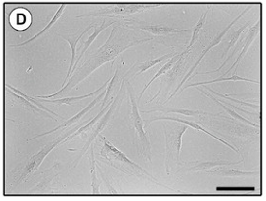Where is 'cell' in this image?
I'll use <instances>...</instances> for the list:
<instances>
[{"mask_svg": "<svg viewBox=\"0 0 266 201\" xmlns=\"http://www.w3.org/2000/svg\"><path fill=\"white\" fill-rule=\"evenodd\" d=\"M114 23H116V21H112V22H106V20H104L100 25H96V24H94L93 26H94V28H95V30L93 31V33H92V35L89 37V39L82 45V46H81V48H82V51H81V54H80V56L78 57V58H76V62H75V65H74V69L72 70V72H71V75L73 74V72L75 71V69H76V67H77V65H78V63L81 61V59L84 57V55H85V53L87 52V50L89 49V46H91V44L95 41V39L99 36V34L101 33V32H103L105 29H106L107 27H109V26H111V25H113ZM71 77V76H70Z\"/></svg>", "mask_w": 266, "mask_h": 201, "instance_id": "cell-14", "label": "cell"}, {"mask_svg": "<svg viewBox=\"0 0 266 201\" xmlns=\"http://www.w3.org/2000/svg\"><path fill=\"white\" fill-rule=\"evenodd\" d=\"M65 7H66V5L65 4H62L60 7H59V9H58V11L56 12V14L54 15V16L53 17V19L48 23V25L42 30V31H40L38 34H36L34 37H32L31 39H29V40H27L26 42H24V43H21V44H19V45H17V46H25V45H27L28 43H30V42H32V41H34V40H36L38 37H40V36H42L43 34H45V33H47V32H49V30L57 22V20L61 17V15H62V14H63V12H64V10H65Z\"/></svg>", "mask_w": 266, "mask_h": 201, "instance_id": "cell-23", "label": "cell"}, {"mask_svg": "<svg viewBox=\"0 0 266 201\" xmlns=\"http://www.w3.org/2000/svg\"><path fill=\"white\" fill-rule=\"evenodd\" d=\"M151 41H154V39L147 37L141 39L140 37L135 35L133 30L125 27L124 25L114 26L109 38L104 44V46H102L87 61H85L84 65L79 69H75V71L71 75L72 78L68 81L67 84L63 86L61 90L50 95L37 96V98L49 99L57 96L61 93H69L71 90L76 88L81 82H83L86 78H88L98 67L103 66L104 64L109 61H114V59L120 53L126 51L130 47Z\"/></svg>", "mask_w": 266, "mask_h": 201, "instance_id": "cell-1", "label": "cell"}, {"mask_svg": "<svg viewBox=\"0 0 266 201\" xmlns=\"http://www.w3.org/2000/svg\"><path fill=\"white\" fill-rule=\"evenodd\" d=\"M161 4H150V3H132V4H113L106 8L98 10L94 13L87 15V16H101V15H129L136 13H141L153 8H158Z\"/></svg>", "mask_w": 266, "mask_h": 201, "instance_id": "cell-6", "label": "cell"}, {"mask_svg": "<svg viewBox=\"0 0 266 201\" xmlns=\"http://www.w3.org/2000/svg\"><path fill=\"white\" fill-rule=\"evenodd\" d=\"M124 78L125 85H126V92L129 95V99L131 101V112L129 116V128L131 132H133L134 139L133 144L137 149L139 156L143 157L144 159L148 160L149 162L152 161V150H151V141L149 136L145 131V124L144 121L142 118L139 108L138 102L135 98L134 89L129 82L128 72Z\"/></svg>", "mask_w": 266, "mask_h": 201, "instance_id": "cell-2", "label": "cell"}, {"mask_svg": "<svg viewBox=\"0 0 266 201\" xmlns=\"http://www.w3.org/2000/svg\"><path fill=\"white\" fill-rule=\"evenodd\" d=\"M197 90H198V92H200L202 94H204V95H206L207 97H209L211 100H213L216 104H218L219 106H221L231 118H233V119H235V120H238L239 122H241V123H243V124H248V125H252V126H255L256 127V124H253V123H251L250 121H248V120H246V119H244L243 117H241L239 114H237L235 111H233V109L232 108H230V107H228V105H226L225 103H223L221 100H219V99H217L211 93H207V92H205V91H203V90H201L200 88H197Z\"/></svg>", "mask_w": 266, "mask_h": 201, "instance_id": "cell-17", "label": "cell"}, {"mask_svg": "<svg viewBox=\"0 0 266 201\" xmlns=\"http://www.w3.org/2000/svg\"><path fill=\"white\" fill-rule=\"evenodd\" d=\"M206 89L208 90V92L209 93H211L212 94H215V95H218V96H220V97H223V98H225V99H228V100H231V101H233V102H236V103H238V104H240V105H244V106H248V107H252V108H256V105L255 104H251V103H249V102H245V101H242V100H238V99H235V98H232V97H231V96H229V95H225V94H222V93H218V92H216V91H214V90H211V89H209L208 87H206Z\"/></svg>", "mask_w": 266, "mask_h": 201, "instance_id": "cell-29", "label": "cell"}, {"mask_svg": "<svg viewBox=\"0 0 266 201\" xmlns=\"http://www.w3.org/2000/svg\"><path fill=\"white\" fill-rule=\"evenodd\" d=\"M78 128H79V127H76L75 129L71 130L70 132H67V133H65V134L60 136V137L56 138L55 139H53V141H51V142H49L48 144H46V145H45V146H44L36 155H34V156L31 158V160L28 162V164L26 165V167H25L24 170H23L22 175L20 176L21 179L27 177L28 174H30L31 172H33L34 170H36L38 169V167L42 164V162L44 161V159L47 157V155H48L54 147H56L59 143L63 142L64 139H65L68 136H70V135L73 134L75 131H77Z\"/></svg>", "mask_w": 266, "mask_h": 201, "instance_id": "cell-7", "label": "cell"}, {"mask_svg": "<svg viewBox=\"0 0 266 201\" xmlns=\"http://www.w3.org/2000/svg\"><path fill=\"white\" fill-rule=\"evenodd\" d=\"M249 10H250V8H246V9H245V10H244V11H243V12H242V13H241V14H240V15H238V16H237V17H236V18H235L232 22H231V23H230V24H229V25H228V26H227L224 30H222V31H221V32H220L217 36H215V37L212 39V41L210 42V44H209V45L206 46V48H205V49L201 52V54L199 55V57H198V59L196 60V62L194 64V66H193L192 68L188 71V73L185 75V77L182 79V81H181V82H180V84L178 85V87L177 88V90L175 91V93H173L171 94V96L169 97V100H171V98H172V97H174L175 95H177V94L179 89H180V88L184 85V83L186 82V80H188V79L190 78V76H191V74L194 72V70H195V68L200 65V63H201L202 59L205 57V55H206V54H207V53H208V52H209V51H210V50H211L214 46H216L217 45H219V44L222 42V40H223L224 36L227 34V32H228V31H229V30H230V29H231V28L234 25V23H235L238 19H240V18L242 17V15H243L246 12H248ZM169 100H168V101H169ZM168 101H167V102H168Z\"/></svg>", "mask_w": 266, "mask_h": 201, "instance_id": "cell-8", "label": "cell"}, {"mask_svg": "<svg viewBox=\"0 0 266 201\" xmlns=\"http://www.w3.org/2000/svg\"><path fill=\"white\" fill-rule=\"evenodd\" d=\"M90 170H91V186H92V191L93 194H99L100 191V185H99V180L97 178V173H96V162L94 158V152H93V144L90 146Z\"/></svg>", "mask_w": 266, "mask_h": 201, "instance_id": "cell-26", "label": "cell"}, {"mask_svg": "<svg viewBox=\"0 0 266 201\" xmlns=\"http://www.w3.org/2000/svg\"><path fill=\"white\" fill-rule=\"evenodd\" d=\"M183 55V52L182 53H177L174 57H172V58H170L169 60H168V62L166 63V65L164 66L163 67H161L159 70H158V72L152 77V79L144 86V88H143V90L142 91V93H140V95H139V100L142 97V95L144 94V93H145V91L147 90V88H149V86L152 84V82L154 81V80H156L157 78H159V77H161L162 75H164V74H166L172 67H173V66L176 64V62L177 61L178 59L180 58V56H182Z\"/></svg>", "mask_w": 266, "mask_h": 201, "instance_id": "cell-21", "label": "cell"}, {"mask_svg": "<svg viewBox=\"0 0 266 201\" xmlns=\"http://www.w3.org/2000/svg\"><path fill=\"white\" fill-rule=\"evenodd\" d=\"M154 112H160L162 114H179L184 117H198V116H212L205 112L199 110H191V109H183V108H153L148 111H142V114H151Z\"/></svg>", "mask_w": 266, "mask_h": 201, "instance_id": "cell-15", "label": "cell"}, {"mask_svg": "<svg viewBox=\"0 0 266 201\" xmlns=\"http://www.w3.org/2000/svg\"><path fill=\"white\" fill-rule=\"evenodd\" d=\"M125 93H126V85H125V81L123 79L121 85H120V89H119V92L116 95V97L113 98L108 110L102 116V118L100 120H98V122L94 124V126L91 128L90 130V134L89 136V139L85 144V146L83 147L80 155L78 156V158L76 159L73 167H77V165L79 164V162L81 161V159L85 156V154L88 152L89 148H90V146L93 144L94 140L96 139V138L100 135V133L109 124V123L111 122V120L114 118V115L115 113L118 111L121 103H122V100H123V97L125 95Z\"/></svg>", "mask_w": 266, "mask_h": 201, "instance_id": "cell-5", "label": "cell"}, {"mask_svg": "<svg viewBox=\"0 0 266 201\" xmlns=\"http://www.w3.org/2000/svg\"><path fill=\"white\" fill-rule=\"evenodd\" d=\"M156 121H172V122H177V123L184 124H186V125H188V126H190V127L195 128V130H197V131L204 132V133L209 135L210 137H212V138L216 139L217 140L221 141L222 143H224L225 145H227V146H228V147H230L231 149H232V150H234V151L238 152V149H237L236 147H234L232 144H231L230 142L226 141L225 139H221V138H219V137H217V136H215V135L210 133L209 131L205 130V129H204L202 126H200L198 124H195V123H193V122H189V121H186V120H182V119H178L177 117L164 116L163 114H162V115H160V116H157V117H153V116H151V118H150L149 120H147V121H145V122H144L145 127H148V126H149V125L153 123V122H156Z\"/></svg>", "mask_w": 266, "mask_h": 201, "instance_id": "cell-10", "label": "cell"}, {"mask_svg": "<svg viewBox=\"0 0 266 201\" xmlns=\"http://www.w3.org/2000/svg\"><path fill=\"white\" fill-rule=\"evenodd\" d=\"M206 15H207V12H205V13L201 15V17L199 18V20H198L197 24H196V25H195V27L194 28L192 39H191V41H190V43H189L188 47H187V48H186V50L184 51V53H185V54H187V55H188V53H189V52L191 51V49L193 48V46H194L195 43L198 40L199 35H200V31H201V29H202V27H203V24H204V22H205V19H206Z\"/></svg>", "mask_w": 266, "mask_h": 201, "instance_id": "cell-27", "label": "cell"}, {"mask_svg": "<svg viewBox=\"0 0 266 201\" xmlns=\"http://www.w3.org/2000/svg\"><path fill=\"white\" fill-rule=\"evenodd\" d=\"M188 127L189 126L184 124L172 121H167L163 124L166 139L165 168L168 175L176 174L183 165L180 159V150L182 146V137L188 130Z\"/></svg>", "mask_w": 266, "mask_h": 201, "instance_id": "cell-4", "label": "cell"}, {"mask_svg": "<svg viewBox=\"0 0 266 201\" xmlns=\"http://www.w3.org/2000/svg\"><path fill=\"white\" fill-rule=\"evenodd\" d=\"M16 15L11 14L10 17H15V20H10L11 25L18 30L25 29L30 23V14L28 11L24 9H18L17 11H14Z\"/></svg>", "mask_w": 266, "mask_h": 201, "instance_id": "cell-18", "label": "cell"}, {"mask_svg": "<svg viewBox=\"0 0 266 201\" xmlns=\"http://www.w3.org/2000/svg\"><path fill=\"white\" fill-rule=\"evenodd\" d=\"M243 160L238 162H231V161H224V160H213V161H195L189 163H183V165L179 168L176 174L183 175L189 172H198V171H207L217 167H226L231 165H238L242 163Z\"/></svg>", "mask_w": 266, "mask_h": 201, "instance_id": "cell-9", "label": "cell"}, {"mask_svg": "<svg viewBox=\"0 0 266 201\" xmlns=\"http://www.w3.org/2000/svg\"><path fill=\"white\" fill-rule=\"evenodd\" d=\"M140 29L145 32H149L156 36H165V35H172L177 34L180 32H188L189 30H180L176 29L170 26H167L165 24H151V25H145V26H140Z\"/></svg>", "mask_w": 266, "mask_h": 201, "instance_id": "cell-16", "label": "cell"}, {"mask_svg": "<svg viewBox=\"0 0 266 201\" xmlns=\"http://www.w3.org/2000/svg\"><path fill=\"white\" fill-rule=\"evenodd\" d=\"M109 80L106 81L101 88L97 89L95 92L93 93H88V94H84V95H81V96H72V97H64V98H59V99H53V100H50V99H45L43 101L45 102H50V103H54V104H58V105H61V104H67V105H72L74 104L75 102L77 101H80V100H83V99H86V98H89L90 96H93L95 95L96 93H98L99 92L103 91L106 85L108 84Z\"/></svg>", "mask_w": 266, "mask_h": 201, "instance_id": "cell-20", "label": "cell"}, {"mask_svg": "<svg viewBox=\"0 0 266 201\" xmlns=\"http://www.w3.org/2000/svg\"><path fill=\"white\" fill-rule=\"evenodd\" d=\"M105 93H106V91H104L103 93H101L93 101H91L90 103H89V105L86 107V108H84L80 113H78L76 116H74L73 118H71L70 120H68V121H66L65 123H63L62 124H60V125H58L57 127H55L54 129H53V130H51V131H49V132H46V133H44V134H41V135H38V136H36V137H34V138H32L31 139H37L38 137H43V136H45V135H49L51 134V133H53V132H55V131H57V130H59V129H62V128H65V127H68V126H70V125H72V124H78L79 122H80V120L84 117V116H86L88 113H89V111H91L95 106H96V104L104 97V95H105Z\"/></svg>", "mask_w": 266, "mask_h": 201, "instance_id": "cell-11", "label": "cell"}, {"mask_svg": "<svg viewBox=\"0 0 266 201\" xmlns=\"http://www.w3.org/2000/svg\"><path fill=\"white\" fill-rule=\"evenodd\" d=\"M222 81H245V82H251V83H260L256 80H251L248 78H244V77H240L238 75H233L231 77H225V76H221L220 78L211 80V81H204V82H199V83H195V84H190L185 86L183 89H181V91L177 93V94H180L182 92H184L186 89L191 88V87H198V86H202V85H207V84H212V83H216V82H222Z\"/></svg>", "mask_w": 266, "mask_h": 201, "instance_id": "cell-22", "label": "cell"}, {"mask_svg": "<svg viewBox=\"0 0 266 201\" xmlns=\"http://www.w3.org/2000/svg\"><path fill=\"white\" fill-rule=\"evenodd\" d=\"M118 83V69L115 70V73L113 75V77L109 80L108 82V87L106 91V93L104 95V99L101 105V108H104L109 101H111L113 99L112 94L116 93V85Z\"/></svg>", "mask_w": 266, "mask_h": 201, "instance_id": "cell-25", "label": "cell"}, {"mask_svg": "<svg viewBox=\"0 0 266 201\" xmlns=\"http://www.w3.org/2000/svg\"><path fill=\"white\" fill-rule=\"evenodd\" d=\"M260 29H261V21L257 22V23H256V24H255V25H254V26H253V27L249 30L248 35H247V36H246V38H245V44H244V46H243V48H242L241 52L239 53L238 57L236 58L235 62L232 64V66L230 67V69H229L228 71H226V72L224 73V75H223V76H225V75H227L228 73H230L232 69H234L235 67H237V66L239 65L240 61H241V60L245 57L246 53L248 52V49L250 48V46H251L252 43L254 42V40H255L256 36L260 33Z\"/></svg>", "mask_w": 266, "mask_h": 201, "instance_id": "cell-13", "label": "cell"}, {"mask_svg": "<svg viewBox=\"0 0 266 201\" xmlns=\"http://www.w3.org/2000/svg\"><path fill=\"white\" fill-rule=\"evenodd\" d=\"M103 145L100 150V156L103 158L104 163L118 170L128 176H135L137 178H144L153 183L161 185V183L153 177L151 173L142 168L140 165L131 161L122 151L116 148L105 137L102 138Z\"/></svg>", "mask_w": 266, "mask_h": 201, "instance_id": "cell-3", "label": "cell"}, {"mask_svg": "<svg viewBox=\"0 0 266 201\" xmlns=\"http://www.w3.org/2000/svg\"><path fill=\"white\" fill-rule=\"evenodd\" d=\"M177 53V52H176V53H168V54H165V55H163V56H161V57H159V58H157V59H152V60L145 61V62L140 64V66L138 67L139 70H138V72L136 73V75L142 74V73H143L144 71L150 69L151 67H153L154 66H156V65H159V64H161L162 62H164V61H166V60H169L170 58L174 57Z\"/></svg>", "mask_w": 266, "mask_h": 201, "instance_id": "cell-24", "label": "cell"}, {"mask_svg": "<svg viewBox=\"0 0 266 201\" xmlns=\"http://www.w3.org/2000/svg\"><path fill=\"white\" fill-rule=\"evenodd\" d=\"M93 27V24L89 25L88 26L81 34L79 35H68V36H61L63 40H65L69 46H70V48H71V51H72V54H71V62H70V66H69V68H68V71H67V75L65 77V80L63 82V86L66 84V82L68 81V79L70 78L71 76V72L73 70V67H74V65H75V62H76V54H77V46H78V43L79 41L84 37V35L86 33H88V31L90 30L91 28Z\"/></svg>", "mask_w": 266, "mask_h": 201, "instance_id": "cell-12", "label": "cell"}, {"mask_svg": "<svg viewBox=\"0 0 266 201\" xmlns=\"http://www.w3.org/2000/svg\"><path fill=\"white\" fill-rule=\"evenodd\" d=\"M247 26H248V23H246V24H245L244 26H242L240 29H238V30H236V31H234V32H231V36H230V42L228 43V46H227V47H226V49H225V51H224V54L222 55V58H223L224 56H226V55L229 53V51L231 49V47H233V46H235V44L237 43V41H238L240 35L244 32V30L247 28Z\"/></svg>", "mask_w": 266, "mask_h": 201, "instance_id": "cell-28", "label": "cell"}, {"mask_svg": "<svg viewBox=\"0 0 266 201\" xmlns=\"http://www.w3.org/2000/svg\"><path fill=\"white\" fill-rule=\"evenodd\" d=\"M209 174L219 175L222 177H247L255 174V171H243L235 169H227V168H219L213 170H207Z\"/></svg>", "mask_w": 266, "mask_h": 201, "instance_id": "cell-19", "label": "cell"}]
</instances>
